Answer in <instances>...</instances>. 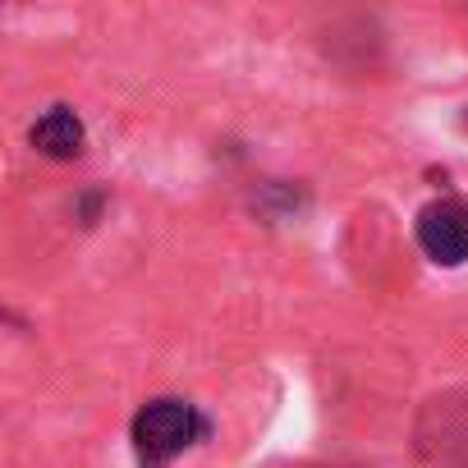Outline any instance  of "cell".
Returning a JSON list of instances; mask_svg holds the SVG:
<instances>
[{
	"mask_svg": "<svg viewBox=\"0 0 468 468\" xmlns=\"http://www.w3.org/2000/svg\"><path fill=\"white\" fill-rule=\"evenodd\" d=\"M33 147L42 152V156H51V161H74L79 152H83V143H88V129H83V120L69 111V106H51V111H42L37 115V124H33Z\"/></svg>",
	"mask_w": 468,
	"mask_h": 468,
	"instance_id": "cell-3",
	"label": "cell"
},
{
	"mask_svg": "<svg viewBox=\"0 0 468 468\" xmlns=\"http://www.w3.org/2000/svg\"><path fill=\"white\" fill-rule=\"evenodd\" d=\"M207 418L197 413V404L179 399V395H161L147 399L133 413L129 441H133V459L138 468H170L184 450H193L197 441H207Z\"/></svg>",
	"mask_w": 468,
	"mask_h": 468,
	"instance_id": "cell-1",
	"label": "cell"
},
{
	"mask_svg": "<svg viewBox=\"0 0 468 468\" xmlns=\"http://www.w3.org/2000/svg\"><path fill=\"white\" fill-rule=\"evenodd\" d=\"M418 249L436 267H463L468 262V207L459 197H436L413 220Z\"/></svg>",
	"mask_w": 468,
	"mask_h": 468,
	"instance_id": "cell-2",
	"label": "cell"
}]
</instances>
